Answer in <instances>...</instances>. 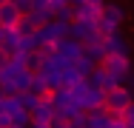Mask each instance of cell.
<instances>
[{
	"mask_svg": "<svg viewBox=\"0 0 134 128\" xmlns=\"http://www.w3.org/2000/svg\"><path fill=\"white\" fill-rule=\"evenodd\" d=\"M120 23H123V11H120V6L106 3V6H103L100 20H97V37H100V40L111 37L114 31H120Z\"/></svg>",
	"mask_w": 134,
	"mask_h": 128,
	"instance_id": "6da1fadb",
	"label": "cell"
},
{
	"mask_svg": "<svg viewBox=\"0 0 134 128\" xmlns=\"http://www.w3.org/2000/svg\"><path fill=\"white\" fill-rule=\"evenodd\" d=\"M126 108H131V94H129L126 85H120V88H114V91L103 94V111H106V114L120 117Z\"/></svg>",
	"mask_w": 134,
	"mask_h": 128,
	"instance_id": "7a4b0ae2",
	"label": "cell"
},
{
	"mask_svg": "<svg viewBox=\"0 0 134 128\" xmlns=\"http://www.w3.org/2000/svg\"><path fill=\"white\" fill-rule=\"evenodd\" d=\"M100 68H103L117 85H123L126 77H129V57H106V60L100 63Z\"/></svg>",
	"mask_w": 134,
	"mask_h": 128,
	"instance_id": "3957f363",
	"label": "cell"
},
{
	"mask_svg": "<svg viewBox=\"0 0 134 128\" xmlns=\"http://www.w3.org/2000/svg\"><path fill=\"white\" fill-rule=\"evenodd\" d=\"M100 46H103V54L106 57H126V37L120 31H114L111 37H106Z\"/></svg>",
	"mask_w": 134,
	"mask_h": 128,
	"instance_id": "277c9868",
	"label": "cell"
},
{
	"mask_svg": "<svg viewBox=\"0 0 134 128\" xmlns=\"http://www.w3.org/2000/svg\"><path fill=\"white\" fill-rule=\"evenodd\" d=\"M52 114H54V108L46 100H40L29 111V125H49V123H52Z\"/></svg>",
	"mask_w": 134,
	"mask_h": 128,
	"instance_id": "5b68a950",
	"label": "cell"
},
{
	"mask_svg": "<svg viewBox=\"0 0 134 128\" xmlns=\"http://www.w3.org/2000/svg\"><path fill=\"white\" fill-rule=\"evenodd\" d=\"M20 20V14H17V6H14V0H0V28H14V23Z\"/></svg>",
	"mask_w": 134,
	"mask_h": 128,
	"instance_id": "8992f818",
	"label": "cell"
},
{
	"mask_svg": "<svg viewBox=\"0 0 134 128\" xmlns=\"http://www.w3.org/2000/svg\"><path fill=\"white\" fill-rule=\"evenodd\" d=\"M26 94H29V97H34V100H46V97H49V88H46V83H43V77H40V74H31V83H29Z\"/></svg>",
	"mask_w": 134,
	"mask_h": 128,
	"instance_id": "52a82bcc",
	"label": "cell"
},
{
	"mask_svg": "<svg viewBox=\"0 0 134 128\" xmlns=\"http://www.w3.org/2000/svg\"><path fill=\"white\" fill-rule=\"evenodd\" d=\"M9 125H12V120H9V117L0 111V128H9Z\"/></svg>",
	"mask_w": 134,
	"mask_h": 128,
	"instance_id": "ba28073f",
	"label": "cell"
},
{
	"mask_svg": "<svg viewBox=\"0 0 134 128\" xmlns=\"http://www.w3.org/2000/svg\"><path fill=\"white\" fill-rule=\"evenodd\" d=\"M0 100H3V91H0Z\"/></svg>",
	"mask_w": 134,
	"mask_h": 128,
	"instance_id": "9c48e42d",
	"label": "cell"
},
{
	"mask_svg": "<svg viewBox=\"0 0 134 128\" xmlns=\"http://www.w3.org/2000/svg\"><path fill=\"white\" fill-rule=\"evenodd\" d=\"M9 128H17V125H9Z\"/></svg>",
	"mask_w": 134,
	"mask_h": 128,
	"instance_id": "30bf717a",
	"label": "cell"
},
{
	"mask_svg": "<svg viewBox=\"0 0 134 128\" xmlns=\"http://www.w3.org/2000/svg\"><path fill=\"white\" fill-rule=\"evenodd\" d=\"M63 128H69V125H63Z\"/></svg>",
	"mask_w": 134,
	"mask_h": 128,
	"instance_id": "8fae6325",
	"label": "cell"
}]
</instances>
